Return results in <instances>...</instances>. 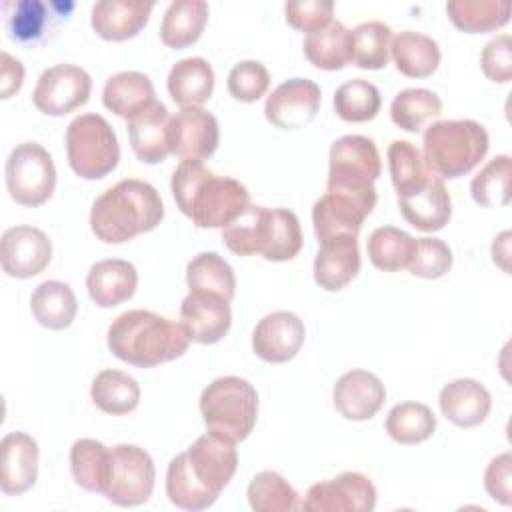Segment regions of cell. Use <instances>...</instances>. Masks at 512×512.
I'll list each match as a JSON object with an SVG mask.
<instances>
[{
  "label": "cell",
  "instance_id": "obj_28",
  "mask_svg": "<svg viewBox=\"0 0 512 512\" xmlns=\"http://www.w3.org/2000/svg\"><path fill=\"white\" fill-rule=\"evenodd\" d=\"M304 54L320 70H342L354 60L352 30L340 20H330L324 28L306 34Z\"/></svg>",
  "mask_w": 512,
  "mask_h": 512
},
{
  "label": "cell",
  "instance_id": "obj_19",
  "mask_svg": "<svg viewBox=\"0 0 512 512\" xmlns=\"http://www.w3.org/2000/svg\"><path fill=\"white\" fill-rule=\"evenodd\" d=\"M332 402L346 420H370L386 402V388L376 374L368 370H350L336 380Z\"/></svg>",
  "mask_w": 512,
  "mask_h": 512
},
{
  "label": "cell",
  "instance_id": "obj_11",
  "mask_svg": "<svg viewBox=\"0 0 512 512\" xmlns=\"http://www.w3.org/2000/svg\"><path fill=\"white\" fill-rule=\"evenodd\" d=\"M92 92L90 74L76 64L46 68L32 92L34 106L48 116H64L84 106Z\"/></svg>",
  "mask_w": 512,
  "mask_h": 512
},
{
  "label": "cell",
  "instance_id": "obj_26",
  "mask_svg": "<svg viewBox=\"0 0 512 512\" xmlns=\"http://www.w3.org/2000/svg\"><path fill=\"white\" fill-rule=\"evenodd\" d=\"M138 286V272L132 262L106 258L90 266L86 288L92 302L100 308H112L130 300Z\"/></svg>",
  "mask_w": 512,
  "mask_h": 512
},
{
  "label": "cell",
  "instance_id": "obj_3",
  "mask_svg": "<svg viewBox=\"0 0 512 512\" xmlns=\"http://www.w3.org/2000/svg\"><path fill=\"white\" fill-rule=\"evenodd\" d=\"M188 346L190 334L182 322L168 320L150 310L122 312L108 328L110 352L138 368H154L176 360Z\"/></svg>",
  "mask_w": 512,
  "mask_h": 512
},
{
  "label": "cell",
  "instance_id": "obj_30",
  "mask_svg": "<svg viewBox=\"0 0 512 512\" xmlns=\"http://www.w3.org/2000/svg\"><path fill=\"white\" fill-rule=\"evenodd\" d=\"M168 94L180 108L202 106L214 90V70L212 66L200 58H184L178 60L168 72Z\"/></svg>",
  "mask_w": 512,
  "mask_h": 512
},
{
  "label": "cell",
  "instance_id": "obj_13",
  "mask_svg": "<svg viewBox=\"0 0 512 512\" xmlns=\"http://www.w3.org/2000/svg\"><path fill=\"white\" fill-rule=\"evenodd\" d=\"M376 488L360 472H342L308 488L304 510L308 512H372Z\"/></svg>",
  "mask_w": 512,
  "mask_h": 512
},
{
  "label": "cell",
  "instance_id": "obj_6",
  "mask_svg": "<svg viewBox=\"0 0 512 512\" xmlns=\"http://www.w3.org/2000/svg\"><path fill=\"white\" fill-rule=\"evenodd\" d=\"M198 406L206 430L234 444L246 440L256 426L258 394L254 386L240 376L212 380L202 390Z\"/></svg>",
  "mask_w": 512,
  "mask_h": 512
},
{
  "label": "cell",
  "instance_id": "obj_32",
  "mask_svg": "<svg viewBox=\"0 0 512 512\" xmlns=\"http://www.w3.org/2000/svg\"><path fill=\"white\" fill-rule=\"evenodd\" d=\"M208 22V4L204 0L172 2L160 24V38L172 50H184L198 42Z\"/></svg>",
  "mask_w": 512,
  "mask_h": 512
},
{
  "label": "cell",
  "instance_id": "obj_48",
  "mask_svg": "<svg viewBox=\"0 0 512 512\" xmlns=\"http://www.w3.org/2000/svg\"><path fill=\"white\" fill-rule=\"evenodd\" d=\"M406 268L418 278H440L452 268V250L440 238H414L412 256Z\"/></svg>",
  "mask_w": 512,
  "mask_h": 512
},
{
  "label": "cell",
  "instance_id": "obj_46",
  "mask_svg": "<svg viewBox=\"0 0 512 512\" xmlns=\"http://www.w3.org/2000/svg\"><path fill=\"white\" fill-rule=\"evenodd\" d=\"M354 40V64L364 70H380L390 60L392 30L388 24L370 20L352 30Z\"/></svg>",
  "mask_w": 512,
  "mask_h": 512
},
{
  "label": "cell",
  "instance_id": "obj_53",
  "mask_svg": "<svg viewBox=\"0 0 512 512\" xmlns=\"http://www.w3.org/2000/svg\"><path fill=\"white\" fill-rule=\"evenodd\" d=\"M24 82V66L20 60L12 58L8 52H2V70H0V98H10L20 90Z\"/></svg>",
  "mask_w": 512,
  "mask_h": 512
},
{
  "label": "cell",
  "instance_id": "obj_39",
  "mask_svg": "<svg viewBox=\"0 0 512 512\" xmlns=\"http://www.w3.org/2000/svg\"><path fill=\"white\" fill-rule=\"evenodd\" d=\"M388 168L398 198H408L420 192L432 174L422 152L408 140H394L388 146Z\"/></svg>",
  "mask_w": 512,
  "mask_h": 512
},
{
  "label": "cell",
  "instance_id": "obj_45",
  "mask_svg": "<svg viewBox=\"0 0 512 512\" xmlns=\"http://www.w3.org/2000/svg\"><path fill=\"white\" fill-rule=\"evenodd\" d=\"M382 106L380 90L362 78L340 84L334 92V110L346 122H368Z\"/></svg>",
  "mask_w": 512,
  "mask_h": 512
},
{
  "label": "cell",
  "instance_id": "obj_50",
  "mask_svg": "<svg viewBox=\"0 0 512 512\" xmlns=\"http://www.w3.org/2000/svg\"><path fill=\"white\" fill-rule=\"evenodd\" d=\"M334 2L330 0H290L284 4L286 22L300 32H316L332 20Z\"/></svg>",
  "mask_w": 512,
  "mask_h": 512
},
{
  "label": "cell",
  "instance_id": "obj_2",
  "mask_svg": "<svg viewBox=\"0 0 512 512\" xmlns=\"http://www.w3.org/2000/svg\"><path fill=\"white\" fill-rule=\"evenodd\" d=\"M170 186L176 206L198 228H226L250 206L242 182L214 174L202 160H182L172 172Z\"/></svg>",
  "mask_w": 512,
  "mask_h": 512
},
{
  "label": "cell",
  "instance_id": "obj_31",
  "mask_svg": "<svg viewBox=\"0 0 512 512\" xmlns=\"http://www.w3.org/2000/svg\"><path fill=\"white\" fill-rule=\"evenodd\" d=\"M154 100L156 92L152 80L136 70H126L110 76L102 88L104 106L126 120H130Z\"/></svg>",
  "mask_w": 512,
  "mask_h": 512
},
{
  "label": "cell",
  "instance_id": "obj_23",
  "mask_svg": "<svg viewBox=\"0 0 512 512\" xmlns=\"http://www.w3.org/2000/svg\"><path fill=\"white\" fill-rule=\"evenodd\" d=\"M152 8L150 0H100L92 6L90 22L100 38L122 42L146 26Z\"/></svg>",
  "mask_w": 512,
  "mask_h": 512
},
{
  "label": "cell",
  "instance_id": "obj_49",
  "mask_svg": "<svg viewBox=\"0 0 512 512\" xmlns=\"http://www.w3.org/2000/svg\"><path fill=\"white\" fill-rule=\"evenodd\" d=\"M270 86V74L258 60H242L228 74V92L238 102L260 100Z\"/></svg>",
  "mask_w": 512,
  "mask_h": 512
},
{
  "label": "cell",
  "instance_id": "obj_36",
  "mask_svg": "<svg viewBox=\"0 0 512 512\" xmlns=\"http://www.w3.org/2000/svg\"><path fill=\"white\" fill-rule=\"evenodd\" d=\"M446 12L458 30L484 34L508 24L512 4L508 0H450Z\"/></svg>",
  "mask_w": 512,
  "mask_h": 512
},
{
  "label": "cell",
  "instance_id": "obj_54",
  "mask_svg": "<svg viewBox=\"0 0 512 512\" xmlns=\"http://www.w3.org/2000/svg\"><path fill=\"white\" fill-rule=\"evenodd\" d=\"M510 232H502L500 236L494 238L492 242V260L494 264H498L506 274H510V266H508V258H510Z\"/></svg>",
  "mask_w": 512,
  "mask_h": 512
},
{
  "label": "cell",
  "instance_id": "obj_51",
  "mask_svg": "<svg viewBox=\"0 0 512 512\" xmlns=\"http://www.w3.org/2000/svg\"><path fill=\"white\" fill-rule=\"evenodd\" d=\"M480 66L488 80L506 84L512 78V38L500 34L492 38L480 54Z\"/></svg>",
  "mask_w": 512,
  "mask_h": 512
},
{
  "label": "cell",
  "instance_id": "obj_33",
  "mask_svg": "<svg viewBox=\"0 0 512 512\" xmlns=\"http://www.w3.org/2000/svg\"><path fill=\"white\" fill-rule=\"evenodd\" d=\"M390 56L400 74L408 78H428L440 64V48L432 36L404 30L392 38Z\"/></svg>",
  "mask_w": 512,
  "mask_h": 512
},
{
  "label": "cell",
  "instance_id": "obj_15",
  "mask_svg": "<svg viewBox=\"0 0 512 512\" xmlns=\"http://www.w3.org/2000/svg\"><path fill=\"white\" fill-rule=\"evenodd\" d=\"M220 128L214 114L202 106L180 108L168 122L170 152L182 160H204L218 148Z\"/></svg>",
  "mask_w": 512,
  "mask_h": 512
},
{
  "label": "cell",
  "instance_id": "obj_44",
  "mask_svg": "<svg viewBox=\"0 0 512 512\" xmlns=\"http://www.w3.org/2000/svg\"><path fill=\"white\" fill-rule=\"evenodd\" d=\"M510 178V156H494L470 182V194L474 202L484 208H498L510 204Z\"/></svg>",
  "mask_w": 512,
  "mask_h": 512
},
{
  "label": "cell",
  "instance_id": "obj_25",
  "mask_svg": "<svg viewBox=\"0 0 512 512\" xmlns=\"http://www.w3.org/2000/svg\"><path fill=\"white\" fill-rule=\"evenodd\" d=\"M168 108L154 100L128 120V138L132 152L144 164L164 162L170 154L168 146Z\"/></svg>",
  "mask_w": 512,
  "mask_h": 512
},
{
  "label": "cell",
  "instance_id": "obj_22",
  "mask_svg": "<svg viewBox=\"0 0 512 512\" xmlns=\"http://www.w3.org/2000/svg\"><path fill=\"white\" fill-rule=\"evenodd\" d=\"M360 270L358 240L352 234L332 236L320 242L314 258V282L326 292H338Z\"/></svg>",
  "mask_w": 512,
  "mask_h": 512
},
{
  "label": "cell",
  "instance_id": "obj_20",
  "mask_svg": "<svg viewBox=\"0 0 512 512\" xmlns=\"http://www.w3.org/2000/svg\"><path fill=\"white\" fill-rule=\"evenodd\" d=\"M38 478V444L26 432H10L0 442V490L6 496L28 492Z\"/></svg>",
  "mask_w": 512,
  "mask_h": 512
},
{
  "label": "cell",
  "instance_id": "obj_34",
  "mask_svg": "<svg viewBox=\"0 0 512 512\" xmlns=\"http://www.w3.org/2000/svg\"><path fill=\"white\" fill-rule=\"evenodd\" d=\"M30 310L40 326L64 330L74 322L78 302L74 290L66 282L46 280L34 288L30 296Z\"/></svg>",
  "mask_w": 512,
  "mask_h": 512
},
{
  "label": "cell",
  "instance_id": "obj_12",
  "mask_svg": "<svg viewBox=\"0 0 512 512\" xmlns=\"http://www.w3.org/2000/svg\"><path fill=\"white\" fill-rule=\"evenodd\" d=\"M74 2L42 0H6L2 2L4 28L12 42L36 46L70 16Z\"/></svg>",
  "mask_w": 512,
  "mask_h": 512
},
{
  "label": "cell",
  "instance_id": "obj_43",
  "mask_svg": "<svg viewBox=\"0 0 512 512\" xmlns=\"http://www.w3.org/2000/svg\"><path fill=\"white\" fill-rule=\"evenodd\" d=\"M414 248V238L394 226L376 228L366 244L370 262L384 272H396L408 266Z\"/></svg>",
  "mask_w": 512,
  "mask_h": 512
},
{
  "label": "cell",
  "instance_id": "obj_41",
  "mask_svg": "<svg viewBox=\"0 0 512 512\" xmlns=\"http://www.w3.org/2000/svg\"><path fill=\"white\" fill-rule=\"evenodd\" d=\"M186 282L190 290L212 292L228 302L236 294V276L232 266L216 252H200L186 266Z\"/></svg>",
  "mask_w": 512,
  "mask_h": 512
},
{
  "label": "cell",
  "instance_id": "obj_14",
  "mask_svg": "<svg viewBox=\"0 0 512 512\" xmlns=\"http://www.w3.org/2000/svg\"><path fill=\"white\" fill-rule=\"evenodd\" d=\"M322 92L314 80L290 78L278 84L266 98L264 114L270 124L282 130L308 126L320 110Z\"/></svg>",
  "mask_w": 512,
  "mask_h": 512
},
{
  "label": "cell",
  "instance_id": "obj_21",
  "mask_svg": "<svg viewBox=\"0 0 512 512\" xmlns=\"http://www.w3.org/2000/svg\"><path fill=\"white\" fill-rule=\"evenodd\" d=\"M372 210V204H366L354 196L326 190V194H322L312 206V224L318 244L340 234L358 236L364 218Z\"/></svg>",
  "mask_w": 512,
  "mask_h": 512
},
{
  "label": "cell",
  "instance_id": "obj_24",
  "mask_svg": "<svg viewBox=\"0 0 512 512\" xmlns=\"http://www.w3.org/2000/svg\"><path fill=\"white\" fill-rule=\"evenodd\" d=\"M438 404L442 416H446L454 426L472 428L488 418L492 396L478 380L456 378L440 390Z\"/></svg>",
  "mask_w": 512,
  "mask_h": 512
},
{
  "label": "cell",
  "instance_id": "obj_7",
  "mask_svg": "<svg viewBox=\"0 0 512 512\" xmlns=\"http://www.w3.org/2000/svg\"><path fill=\"white\" fill-rule=\"evenodd\" d=\"M382 162L374 140L360 134H346L332 142L328 154V192H342L376 206L374 182Z\"/></svg>",
  "mask_w": 512,
  "mask_h": 512
},
{
  "label": "cell",
  "instance_id": "obj_17",
  "mask_svg": "<svg viewBox=\"0 0 512 512\" xmlns=\"http://www.w3.org/2000/svg\"><path fill=\"white\" fill-rule=\"evenodd\" d=\"M306 338L304 322L288 310L266 314L252 332L254 354L270 364H284L292 360Z\"/></svg>",
  "mask_w": 512,
  "mask_h": 512
},
{
  "label": "cell",
  "instance_id": "obj_35",
  "mask_svg": "<svg viewBox=\"0 0 512 512\" xmlns=\"http://www.w3.org/2000/svg\"><path fill=\"white\" fill-rule=\"evenodd\" d=\"M112 450L94 438H80L70 448V472L74 482L88 490L104 494L110 480Z\"/></svg>",
  "mask_w": 512,
  "mask_h": 512
},
{
  "label": "cell",
  "instance_id": "obj_5",
  "mask_svg": "<svg viewBox=\"0 0 512 512\" xmlns=\"http://www.w3.org/2000/svg\"><path fill=\"white\" fill-rule=\"evenodd\" d=\"M424 162L442 180L472 172L486 156L490 140L486 128L470 118L438 120L424 132Z\"/></svg>",
  "mask_w": 512,
  "mask_h": 512
},
{
  "label": "cell",
  "instance_id": "obj_10",
  "mask_svg": "<svg viewBox=\"0 0 512 512\" xmlns=\"http://www.w3.org/2000/svg\"><path fill=\"white\" fill-rule=\"evenodd\" d=\"M156 480L152 456L136 444H118L112 448L110 480L104 496L124 508L140 506L150 500Z\"/></svg>",
  "mask_w": 512,
  "mask_h": 512
},
{
  "label": "cell",
  "instance_id": "obj_38",
  "mask_svg": "<svg viewBox=\"0 0 512 512\" xmlns=\"http://www.w3.org/2000/svg\"><path fill=\"white\" fill-rule=\"evenodd\" d=\"M248 504L254 512H292L304 510V500L296 488L278 472H258L246 490Z\"/></svg>",
  "mask_w": 512,
  "mask_h": 512
},
{
  "label": "cell",
  "instance_id": "obj_18",
  "mask_svg": "<svg viewBox=\"0 0 512 512\" xmlns=\"http://www.w3.org/2000/svg\"><path fill=\"white\" fill-rule=\"evenodd\" d=\"M180 322L198 344L220 342L232 324L230 302L212 292L190 290L180 304Z\"/></svg>",
  "mask_w": 512,
  "mask_h": 512
},
{
  "label": "cell",
  "instance_id": "obj_1",
  "mask_svg": "<svg viewBox=\"0 0 512 512\" xmlns=\"http://www.w3.org/2000/svg\"><path fill=\"white\" fill-rule=\"evenodd\" d=\"M236 468L238 452L234 442L206 432L170 460L166 496L176 508L206 510L218 500Z\"/></svg>",
  "mask_w": 512,
  "mask_h": 512
},
{
  "label": "cell",
  "instance_id": "obj_4",
  "mask_svg": "<svg viewBox=\"0 0 512 512\" xmlns=\"http://www.w3.org/2000/svg\"><path fill=\"white\" fill-rule=\"evenodd\" d=\"M164 218L158 190L138 178H126L102 192L90 210V228L106 244H122L154 230Z\"/></svg>",
  "mask_w": 512,
  "mask_h": 512
},
{
  "label": "cell",
  "instance_id": "obj_9",
  "mask_svg": "<svg viewBox=\"0 0 512 512\" xmlns=\"http://www.w3.org/2000/svg\"><path fill=\"white\" fill-rule=\"evenodd\" d=\"M4 174L8 194L20 206H40L56 188L54 160L38 142L18 144L6 158Z\"/></svg>",
  "mask_w": 512,
  "mask_h": 512
},
{
  "label": "cell",
  "instance_id": "obj_16",
  "mask_svg": "<svg viewBox=\"0 0 512 512\" xmlns=\"http://www.w3.org/2000/svg\"><path fill=\"white\" fill-rule=\"evenodd\" d=\"M52 258L50 238L34 226H12L0 240V264L12 278L38 276Z\"/></svg>",
  "mask_w": 512,
  "mask_h": 512
},
{
  "label": "cell",
  "instance_id": "obj_40",
  "mask_svg": "<svg viewBox=\"0 0 512 512\" xmlns=\"http://www.w3.org/2000/svg\"><path fill=\"white\" fill-rule=\"evenodd\" d=\"M442 114V100L426 88H406L390 104L392 122L404 132H420L428 122Z\"/></svg>",
  "mask_w": 512,
  "mask_h": 512
},
{
  "label": "cell",
  "instance_id": "obj_37",
  "mask_svg": "<svg viewBox=\"0 0 512 512\" xmlns=\"http://www.w3.org/2000/svg\"><path fill=\"white\" fill-rule=\"evenodd\" d=\"M90 396L98 410L112 416H124L138 406L140 386L130 374L108 368L94 376Z\"/></svg>",
  "mask_w": 512,
  "mask_h": 512
},
{
  "label": "cell",
  "instance_id": "obj_47",
  "mask_svg": "<svg viewBox=\"0 0 512 512\" xmlns=\"http://www.w3.org/2000/svg\"><path fill=\"white\" fill-rule=\"evenodd\" d=\"M302 230L298 216L288 208H272L270 242L262 258L270 262L292 260L302 250Z\"/></svg>",
  "mask_w": 512,
  "mask_h": 512
},
{
  "label": "cell",
  "instance_id": "obj_27",
  "mask_svg": "<svg viewBox=\"0 0 512 512\" xmlns=\"http://www.w3.org/2000/svg\"><path fill=\"white\" fill-rule=\"evenodd\" d=\"M398 210L414 228L422 232H438L452 216V200L444 180L432 172L420 192L408 198H398Z\"/></svg>",
  "mask_w": 512,
  "mask_h": 512
},
{
  "label": "cell",
  "instance_id": "obj_42",
  "mask_svg": "<svg viewBox=\"0 0 512 512\" xmlns=\"http://www.w3.org/2000/svg\"><path fill=\"white\" fill-rule=\"evenodd\" d=\"M388 436L404 446L428 440L436 430L434 412L422 402H400L386 416Z\"/></svg>",
  "mask_w": 512,
  "mask_h": 512
},
{
  "label": "cell",
  "instance_id": "obj_52",
  "mask_svg": "<svg viewBox=\"0 0 512 512\" xmlns=\"http://www.w3.org/2000/svg\"><path fill=\"white\" fill-rule=\"evenodd\" d=\"M484 488L502 506L512 504V454L502 452L490 460L484 472Z\"/></svg>",
  "mask_w": 512,
  "mask_h": 512
},
{
  "label": "cell",
  "instance_id": "obj_8",
  "mask_svg": "<svg viewBox=\"0 0 512 512\" xmlns=\"http://www.w3.org/2000/svg\"><path fill=\"white\" fill-rule=\"evenodd\" d=\"M70 168L84 180L108 176L120 160L114 128L100 114H80L66 128Z\"/></svg>",
  "mask_w": 512,
  "mask_h": 512
},
{
  "label": "cell",
  "instance_id": "obj_29",
  "mask_svg": "<svg viewBox=\"0 0 512 512\" xmlns=\"http://www.w3.org/2000/svg\"><path fill=\"white\" fill-rule=\"evenodd\" d=\"M272 230V208L250 204L236 220L222 228L224 246L238 256H264Z\"/></svg>",
  "mask_w": 512,
  "mask_h": 512
}]
</instances>
